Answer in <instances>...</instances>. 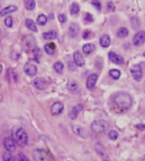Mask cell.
Listing matches in <instances>:
<instances>
[{
    "label": "cell",
    "instance_id": "6da1fadb",
    "mask_svg": "<svg viewBox=\"0 0 145 161\" xmlns=\"http://www.w3.org/2000/svg\"><path fill=\"white\" fill-rule=\"evenodd\" d=\"M13 139L16 144H18L20 147H25L28 143V136L26 134V132L22 127H13L11 131Z\"/></svg>",
    "mask_w": 145,
    "mask_h": 161
},
{
    "label": "cell",
    "instance_id": "7a4b0ae2",
    "mask_svg": "<svg viewBox=\"0 0 145 161\" xmlns=\"http://www.w3.org/2000/svg\"><path fill=\"white\" fill-rule=\"evenodd\" d=\"M115 105H117L120 109H128L132 106L133 99L132 97L126 93H119L117 94L114 99Z\"/></svg>",
    "mask_w": 145,
    "mask_h": 161
},
{
    "label": "cell",
    "instance_id": "3957f363",
    "mask_svg": "<svg viewBox=\"0 0 145 161\" xmlns=\"http://www.w3.org/2000/svg\"><path fill=\"white\" fill-rule=\"evenodd\" d=\"M109 127L108 123L104 121V120H97L94 121L93 123L91 124V128L96 133H100V132H104L107 130Z\"/></svg>",
    "mask_w": 145,
    "mask_h": 161
},
{
    "label": "cell",
    "instance_id": "277c9868",
    "mask_svg": "<svg viewBox=\"0 0 145 161\" xmlns=\"http://www.w3.org/2000/svg\"><path fill=\"white\" fill-rule=\"evenodd\" d=\"M32 158L34 161H50L51 159L48 153L41 149H35L32 152Z\"/></svg>",
    "mask_w": 145,
    "mask_h": 161
},
{
    "label": "cell",
    "instance_id": "5b68a950",
    "mask_svg": "<svg viewBox=\"0 0 145 161\" xmlns=\"http://www.w3.org/2000/svg\"><path fill=\"white\" fill-rule=\"evenodd\" d=\"M130 72H131V74L133 76V78L136 81H140L142 79L143 71H142V68L139 65L135 64V65L132 66V68L130 69Z\"/></svg>",
    "mask_w": 145,
    "mask_h": 161
},
{
    "label": "cell",
    "instance_id": "8992f818",
    "mask_svg": "<svg viewBox=\"0 0 145 161\" xmlns=\"http://www.w3.org/2000/svg\"><path fill=\"white\" fill-rule=\"evenodd\" d=\"M4 146L9 153H12L16 149V142H14L13 138L8 137L4 139Z\"/></svg>",
    "mask_w": 145,
    "mask_h": 161
},
{
    "label": "cell",
    "instance_id": "52a82bcc",
    "mask_svg": "<svg viewBox=\"0 0 145 161\" xmlns=\"http://www.w3.org/2000/svg\"><path fill=\"white\" fill-rule=\"evenodd\" d=\"M133 42L135 46L138 47L145 42V31H138L133 39Z\"/></svg>",
    "mask_w": 145,
    "mask_h": 161
},
{
    "label": "cell",
    "instance_id": "ba28073f",
    "mask_svg": "<svg viewBox=\"0 0 145 161\" xmlns=\"http://www.w3.org/2000/svg\"><path fill=\"white\" fill-rule=\"evenodd\" d=\"M72 131L74 132V133L76 135L79 136L80 137H82V138H87L88 137V132L79 125H73L72 126Z\"/></svg>",
    "mask_w": 145,
    "mask_h": 161
},
{
    "label": "cell",
    "instance_id": "9c48e42d",
    "mask_svg": "<svg viewBox=\"0 0 145 161\" xmlns=\"http://www.w3.org/2000/svg\"><path fill=\"white\" fill-rule=\"evenodd\" d=\"M24 72L27 75L32 77V76H35V75L37 74L38 68H37V67L34 64H32L31 62H27V63H25V65H24Z\"/></svg>",
    "mask_w": 145,
    "mask_h": 161
},
{
    "label": "cell",
    "instance_id": "30bf717a",
    "mask_svg": "<svg viewBox=\"0 0 145 161\" xmlns=\"http://www.w3.org/2000/svg\"><path fill=\"white\" fill-rule=\"evenodd\" d=\"M64 110V105L63 103L57 101L55 103H54L52 106H51V113L54 116H57L59 115L61 112H63Z\"/></svg>",
    "mask_w": 145,
    "mask_h": 161
},
{
    "label": "cell",
    "instance_id": "8fae6325",
    "mask_svg": "<svg viewBox=\"0 0 145 161\" xmlns=\"http://www.w3.org/2000/svg\"><path fill=\"white\" fill-rule=\"evenodd\" d=\"M33 85L38 89H45L47 88V82L44 78H36L33 80Z\"/></svg>",
    "mask_w": 145,
    "mask_h": 161
},
{
    "label": "cell",
    "instance_id": "7c38bea8",
    "mask_svg": "<svg viewBox=\"0 0 145 161\" xmlns=\"http://www.w3.org/2000/svg\"><path fill=\"white\" fill-rule=\"evenodd\" d=\"M109 60L111 62L115 63V64H121V63H123V62H124L123 57L120 56V55L116 54L114 52H109Z\"/></svg>",
    "mask_w": 145,
    "mask_h": 161
},
{
    "label": "cell",
    "instance_id": "4fadbf2b",
    "mask_svg": "<svg viewBox=\"0 0 145 161\" xmlns=\"http://www.w3.org/2000/svg\"><path fill=\"white\" fill-rule=\"evenodd\" d=\"M73 57H74L75 63H76L78 67H82V66H84L85 61H84V58H83V57H82V54H81V52H80L79 51H76V52H74Z\"/></svg>",
    "mask_w": 145,
    "mask_h": 161
},
{
    "label": "cell",
    "instance_id": "5bb4252c",
    "mask_svg": "<svg viewBox=\"0 0 145 161\" xmlns=\"http://www.w3.org/2000/svg\"><path fill=\"white\" fill-rule=\"evenodd\" d=\"M98 80V75L96 74H93L89 75L88 79H87V88L89 89H94L96 84V82Z\"/></svg>",
    "mask_w": 145,
    "mask_h": 161
},
{
    "label": "cell",
    "instance_id": "9a60e30c",
    "mask_svg": "<svg viewBox=\"0 0 145 161\" xmlns=\"http://www.w3.org/2000/svg\"><path fill=\"white\" fill-rule=\"evenodd\" d=\"M17 10V7L14 5H9V6L4 8L1 11H0V16H5L6 14H9L11 13L15 12Z\"/></svg>",
    "mask_w": 145,
    "mask_h": 161
},
{
    "label": "cell",
    "instance_id": "2e32d148",
    "mask_svg": "<svg viewBox=\"0 0 145 161\" xmlns=\"http://www.w3.org/2000/svg\"><path fill=\"white\" fill-rule=\"evenodd\" d=\"M78 32H79V26L78 25L75 23H72L70 25L69 29H68V33H69L70 36L75 37L78 35Z\"/></svg>",
    "mask_w": 145,
    "mask_h": 161
},
{
    "label": "cell",
    "instance_id": "e0dca14e",
    "mask_svg": "<svg viewBox=\"0 0 145 161\" xmlns=\"http://www.w3.org/2000/svg\"><path fill=\"white\" fill-rule=\"evenodd\" d=\"M82 105H76V106H74V107L71 109V111L69 112V117L70 118V119H72V120L76 119V117H77V115H78V113L82 111Z\"/></svg>",
    "mask_w": 145,
    "mask_h": 161
},
{
    "label": "cell",
    "instance_id": "ac0fdd59",
    "mask_svg": "<svg viewBox=\"0 0 145 161\" xmlns=\"http://www.w3.org/2000/svg\"><path fill=\"white\" fill-rule=\"evenodd\" d=\"M99 43H100L101 47H108L110 44V37L109 35H102L99 39Z\"/></svg>",
    "mask_w": 145,
    "mask_h": 161
},
{
    "label": "cell",
    "instance_id": "d6986e66",
    "mask_svg": "<svg viewBox=\"0 0 145 161\" xmlns=\"http://www.w3.org/2000/svg\"><path fill=\"white\" fill-rule=\"evenodd\" d=\"M25 25H26V27L31 30V31H34V32H37L38 31V28H37V25L36 23L31 19H26L25 20Z\"/></svg>",
    "mask_w": 145,
    "mask_h": 161
},
{
    "label": "cell",
    "instance_id": "ffe728a7",
    "mask_svg": "<svg viewBox=\"0 0 145 161\" xmlns=\"http://www.w3.org/2000/svg\"><path fill=\"white\" fill-rule=\"evenodd\" d=\"M82 51L85 54H90L94 51V45L92 43L85 44L82 47Z\"/></svg>",
    "mask_w": 145,
    "mask_h": 161
},
{
    "label": "cell",
    "instance_id": "44dd1931",
    "mask_svg": "<svg viewBox=\"0 0 145 161\" xmlns=\"http://www.w3.org/2000/svg\"><path fill=\"white\" fill-rule=\"evenodd\" d=\"M43 36L45 40H54L57 37V32L55 31H49L44 33Z\"/></svg>",
    "mask_w": 145,
    "mask_h": 161
},
{
    "label": "cell",
    "instance_id": "7402d4cb",
    "mask_svg": "<svg viewBox=\"0 0 145 161\" xmlns=\"http://www.w3.org/2000/svg\"><path fill=\"white\" fill-rule=\"evenodd\" d=\"M45 52H47V54L49 55H53L55 50V45L54 43H49L44 46Z\"/></svg>",
    "mask_w": 145,
    "mask_h": 161
},
{
    "label": "cell",
    "instance_id": "603a6c76",
    "mask_svg": "<svg viewBox=\"0 0 145 161\" xmlns=\"http://www.w3.org/2000/svg\"><path fill=\"white\" fill-rule=\"evenodd\" d=\"M54 71L58 73V74H62L63 73V70H64V64L63 62H57L54 63Z\"/></svg>",
    "mask_w": 145,
    "mask_h": 161
},
{
    "label": "cell",
    "instance_id": "cb8c5ba5",
    "mask_svg": "<svg viewBox=\"0 0 145 161\" xmlns=\"http://www.w3.org/2000/svg\"><path fill=\"white\" fill-rule=\"evenodd\" d=\"M32 52H33V57H34L35 61L37 62H40V57H41V54H42L41 50L39 49L38 47H35L32 51Z\"/></svg>",
    "mask_w": 145,
    "mask_h": 161
},
{
    "label": "cell",
    "instance_id": "d4e9b609",
    "mask_svg": "<svg viewBox=\"0 0 145 161\" xmlns=\"http://www.w3.org/2000/svg\"><path fill=\"white\" fill-rule=\"evenodd\" d=\"M117 36L120 38H125L128 36V30L126 27H121L117 31Z\"/></svg>",
    "mask_w": 145,
    "mask_h": 161
},
{
    "label": "cell",
    "instance_id": "484cf974",
    "mask_svg": "<svg viewBox=\"0 0 145 161\" xmlns=\"http://www.w3.org/2000/svg\"><path fill=\"white\" fill-rule=\"evenodd\" d=\"M25 8L28 10H33L36 7V2L35 0H25Z\"/></svg>",
    "mask_w": 145,
    "mask_h": 161
},
{
    "label": "cell",
    "instance_id": "4316f807",
    "mask_svg": "<svg viewBox=\"0 0 145 161\" xmlns=\"http://www.w3.org/2000/svg\"><path fill=\"white\" fill-rule=\"evenodd\" d=\"M80 11V8H79V5L77 4H72L70 7V12L71 14L75 15V14H77Z\"/></svg>",
    "mask_w": 145,
    "mask_h": 161
},
{
    "label": "cell",
    "instance_id": "83f0119b",
    "mask_svg": "<svg viewBox=\"0 0 145 161\" xmlns=\"http://www.w3.org/2000/svg\"><path fill=\"white\" fill-rule=\"evenodd\" d=\"M67 88L70 91H75V90H76L78 89V84L74 80L70 81L69 83H68V84H67Z\"/></svg>",
    "mask_w": 145,
    "mask_h": 161
},
{
    "label": "cell",
    "instance_id": "f1b7e54d",
    "mask_svg": "<svg viewBox=\"0 0 145 161\" xmlns=\"http://www.w3.org/2000/svg\"><path fill=\"white\" fill-rule=\"evenodd\" d=\"M48 21V18L45 16L44 14H40L37 19V23L39 25H44Z\"/></svg>",
    "mask_w": 145,
    "mask_h": 161
},
{
    "label": "cell",
    "instance_id": "f546056e",
    "mask_svg": "<svg viewBox=\"0 0 145 161\" xmlns=\"http://www.w3.org/2000/svg\"><path fill=\"white\" fill-rule=\"evenodd\" d=\"M109 75L114 79H118L120 77V72L117 69H111L109 71Z\"/></svg>",
    "mask_w": 145,
    "mask_h": 161
},
{
    "label": "cell",
    "instance_id": "4dcf8cb0",
    "mask_svg": "<svg viewBox=\"0 0 145 161\" xmlns=\"http://www.w3.org/2000/svg\"><path fill=\"white\" fill-rule=\"evenodd\" d=\"M118 132H116V131H114L111 130L109 132V133H108V137L110 139V140H112V141H115L117 138H118Z\"/></svg>",
    "mask_w": 145,
    "mask_h": 161
},
{
    "label": "cell",
    "instance_id": "1f68e13d",
    "mask_svg": "<svg viewBox=\"0 0 145 161\" xmlns=\"http://www.w3.org/2000/svg\"><path fill=\"white\" fill-rule=\"evenodd\" d=\"M3 160L4 161H15L14 158L13 157L10 153H5L3 155Z\"/></svg>",
    "mask_w": 145,
    "mask_h": 161
},
{
    "label": "cell",
    "instance_id": "d6a6232c",
    "mask_svg": "<svg viewBox=\"0 0 145 161\" xmlns=\"http://www.w3.org/2000/svg\"><path fill=\"white\" fill-rule=\"evenodd\" d=\"M5 25L8 28H11L13 25V18L11 16H8L6 19H5V21H4Z\"/></svg>",
    "mask_w": 145,
    "mask_h": 161
},
{
    "label": "cell",
    "instance_id": "836d02e7",
    "mask_svg": "<svg viewBox=\"0 0 145 161\" xmlns=\"http://www.w3.org/2000/svg\"><path fill=\"white\" fill-rule=\"evenodd\" d=\"M96 152L99 155H101V156H104V148H103V146L101 144H97L96 145Z\"/></svg>",
    "mask_w": 145,
    "mask_h": 161
},
{
    "label": "cell",
    "instance_id": "e575fe53",
    "mask_svg": "<svg viewBox=\"0 0 145 161\" xmlns=\"http://www.w3.org/2000/svg\"><path fill=\"white\" fill-rule=\"evenodd\" d=\"M82 37H83V39H85V40H88L91 37H93V33L90 31H84V33L82 35Z\"/></svg>",
    "mask_w": 145,
    "mask_h": 161
},
{
    "label": "cell",
    "instance_id": "d590c367",
    "mask_svg": "<svg viewBox=\"0 0 145 161\" xmlns=\"http://www.w3.org/2000/svg\"><path fill=\"white\" fill-rule=\"evenodd\" d=\"M92 4L96 8V9H98V10H100L101 9L102 5H101V3L99 0H93L92 1Z\"/></svg>",
    "mask_w": 145,
    "mask_h": 161
},
{
    "label": "cell",
    "instance_id": "8d00e7d4",
    "mask_svg": "<svg viewBox=\"0 0 145 161\" xmlns=\"http://www.w3.org/2000/svg\"><path fill=\"white\" fill-rule=\"evenodd\" d=\"M17 161H29L23 153H19L17 155Z\"/></svg>",
    "mask_w": 145,
    "mask_h": 161
},
{
    "label": "cell",
    "instance_id": "74e56055",
    "mask_svg": "<svg viewBox=\"0 0 145 161\" xmlns=\"http://www.w3.org/2000/svg\"><path fill=\"white\" fill-rule=\"evenodd\" d=\"M85 20H86L88 23H91V22L94 21V18H93V16H92L90 14L87 13V14H86V16H85Z\"/></svg>",
    "mask_w": 145,
    "mask_h": 161
},
{
    "label": "cell",
    "instance_id": "f35d334b",
    "mask_svg": "<svg viewBox=\"0 0 145 161\" xmlns=\"http://www.w3.org/2000/svg\"><path fill=\"white\" fill-rule=\"evenodd\" d=\"M58 19L59 20V22L60 23H65V21H66V16L63 14H59V16H58Z\"/></svg>",
    "mask_w": 145,
    "mask_h": 161
},
{
    "label": "cell",
    "instance_id": "ab89813d",
    "mask_svg": "<svg viewBox=\"0 0 145 161\" xmlns=\"http://www.w3.org/2000/svg\"><path fill=\"white\" fill-rule=\"evenodd\" d=\"M136 127H137V128H138V129H139L140 131H144L145 129L144 124H138V125H137Z\"/></svg>",
    "mask_w": 145,
    "mask_h": 161
},
{
    "label": "cell",
    "instance_id": "60d3db41",
    "mask_svg": "<svg viewBox=\"0 0 145 161\" xmlns=\"http://www.w3.org/2000/svg\"><path fill=\"white\" fill-rule=\"evenodd\" d=\"M108 9L109 10H114V4L112 2H109L108 3Z\"/></svg>",
    "mask_w": 145,
    "mask_h": 161
},
{
    "label": "cell",
    "instance_id": "b9f144b4",
    "mask_svg": "<svg viewBox=\"0 0 145 161\" xmlns=\"http://www.w3.org/2000/svg\"><path fill=\"white\" fill-rule=\"evenodd\" d=\"M103 161H111V160H109V158H104V160H103Z\"/></svg>",
    "mask_w": 145,
    "mask_h": 161
},
{
    "label": "cell",
    "instance_id": "7bdbcfd3",
    "mask_svg": "<svg viewBox=\"0 0 145 161\" xmlns=\"http://www.w3.org/2000/svg\"><path fill=\"white\" fill-rule=\"evenodd\" d=\"M141 161H145V155H144V156L141 158Z\"/></svg>",
    "mask_w": 145,
    "mask_h": 161
},
{
    "label": "cell",
    "instance_id": "ee69618b",
    "mask_svg": "<svg viewBox=\"0 0 145 161\" xmlns=\"http://www.w3.org/2000/svg\"><path fill=\"white\" fill-rule=\"evenodd\" d=\"M2 71H3V67H2V65L0 64V74L2 73Z\"/></svg>",
    "mask_w": 145,
    "mask_h": 161
},
{
    "label": "cell",
    "instance_id": "f6af8a7d",
    "mask_svg": "<svg viewBox=\"0 0 145 161\" xmlns=\"http://www.w3.org/2000/svg\"><path fill=\"white\" fill-rule=\"evenodd\" d=\"M144 57H145V52H144Z\"/></svg>",
    "mask_w": 145,
    "mask_h": 161
},
{
    "label": "cell",
    "instance_id": "bcb514c9",
    "mask_svg": "<svg viewBox=\"0 0 145 161\" xmlns=\"http://www.w3.org/2000/svg\"><path fill=\"white\" fill-rule=\"evenodd\" d=\"M127 161H133V160H127Z\"/></svg>",
    "mask_w": 145,
    "mask_h": 161
}]
</instances>
